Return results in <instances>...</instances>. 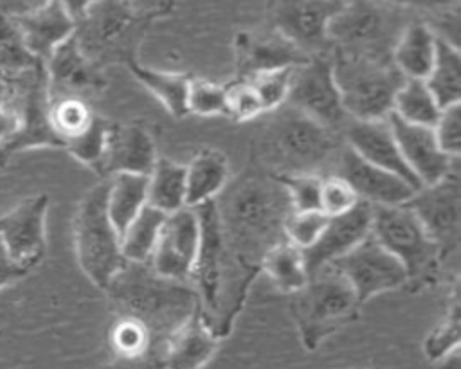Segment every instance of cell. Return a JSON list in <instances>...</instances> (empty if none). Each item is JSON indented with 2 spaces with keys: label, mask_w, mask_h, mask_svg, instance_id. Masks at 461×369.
<instances>
[{
  "label": "cell",
  "mask_w": 461,
  "mask_h": 369,
  "mask_svg": "<svg viewBox=\"0 0 461 369\" xmlns=\"http://www.w3.org/2000/svg\"><path fill=\"white\" fill-rule=\"evenodd\" d=\"M259 270L268 275L270 283L283 293H294L304 286L310 274L304 252L285 238L274 243L261 257Z\"/></svg>",
  "instance_id": "cell-31"
},
{
  "label": "cell",
  "mask_w": 461,
  "mask_h": 369,
  "mask_svg": "<svg viewBox=\"0 0 461 369\" xmlns=\"http://www.w3.org/2000/svg\"><path fill=\"white\" fill-rule=\"evenodd\" d=\"M106 191L108 180L101 178L79 200L72 221L77 265L101 290L126 263L121 250V234L108 216Z\"/></svg>",
  "instance_id": "cell-9"
},
{
  "label": "cell",
  "mask_w": 461,
  "mask_h": 369,
  "mask_svg": "<svg viewBox=\"0 0 461 369\" xmlns=\"http://www.w3.org/2000/svg\"><path fill=\"white\" fill-rule=\"evenodd\" d=\"M286 104L339 133L344 130L349 117L340 101L330 54L310 56L294 67Z\"/></svg>",
  "instance_id": "cell-13"
},
{
  "label": "cell",
  "mask_w": 461,
  "mask_h": 369,
  "mask_svg": "<svg viewBox=\"0 0 461 369\" xmlns=\"http://www.w3.org/2000/svg\"><path fill=\"white\" fill-rule=\"evenodd\" d=\"M108 180L106 209L108 216L121 234L126 225L144 209L148 203V175L117 173Z\"/></svg>",
  "instance_id": "cell-30"
},
{
  "label": "cell",
  "mask_w": 461,
  "mask_h": 369,
  "mask_svg": "<svg viewBox=\"0 0 461 369\" xmlns=\"http://www.w3.org/2000/svg\"><path fill=\"white\" fill-rule=\"evenodd\" d=\"M290 295L288 310L308 351H315L330 335L360 315L362 304L333 265L312 272L304 286Z\"/></svg>",
  "instance_id": "cell-5"
},
{
  "label": "cell",
  "mask_w": 461,
  "mask_h": 369,
  "mask_svg": "<svg viewBox=\"0 0 461 369\" xmlns=\"http://www.w3.org/2000/svg\"><path fill=\"white\" fill-rule=\"evenodd\" d=\"M292 72H294V67H286V68L261 72L249 79L254 85L256 92L259 94L265 113H268L286 103Z\"/></svg>",
  "instance_id": "cell-45"
},
{
  "label": "cell",
  "mask_w": 461,
  "mask_h": 369,
  "mask_svg": "<svg viewBox=\"0 0 461 369\" xmlns=\"http://www.w3.org/2000/svg\"><path fill=\"white\" fill-rule=\"evenodd\" d=\"M423 81L441 108L461 103V54L454 41L438 36L436 56Z\"/></svg>",
  "instance_id": "cell-29"
},
{
  "label": "cell",
  "mask_w": 461,
  "mask_h": 369,
  "mask_svg": "<svg viewBox=\"0 0 461 369\" xmlns=\"http://www.w3.org/2000/svg\"><path fill=\"white\" fill-rule=\"evenodd\" d=\"M31 272L18 265L11 254L7 252V248L4 247V243L0 241V292L7 286H13L14 283L22 281L23 277H27Z\"/></svg>",
  "instance_id": "cell-51"
},
{
  "label": "cell",
  "mask_w": 461,
  "mask_h": 369,
  "mask_svg": "<svg viewBox=\"0 0 461 369\" xmlns=\"http://www.w3.org/2000/svg\"><path fill=\"white\" fill-rule=\"evenodd\" d=\"M330 265L346 277L360 304L380 293L405 288L407 283L402 263L371 234Z\"/></svg>",
  "instance_id": "cell-15"
},
{
  "label": "cell",
  "mask_w": 461,
  "mask_h": 369,
  "mask_svg": "<svg viewBox=\"0 0 461 369\" xmlns=\"http://www.w3.org/2000/svg\"><path fill=\"white\" fill-rule=\"evenodd\" d=\"M148 205L169 214L185 207V166L157 157L148 175Z\"/></svg>",
  "instance_id": "cell-32"
},
{
  "label": "cell",
  "mask_w": 461,
  "mask_h": 369,
  "mask_svg": "<svg viewBox=\"0 0 461 369\" xmlns=\"http://www.w3.org/2000/svg\"><path fill=\"white\" fill-rule=\"evenodd\" d=\"M427 234L438 245L443 261L459 248L461 239V182L459 164L434 184L421 185L405 202Z\"/></svg>",
  "instance_id": "cell-12"
},
{
  "label": "cell",
  "mask_w": 461,
  "mask_h": 369,
  "mask_svg": "<svg viewBox=\"0 0 461 369\" xmlns=\"http://www.w3.org/2000/svg\"><path fill=\"white\" fill-rule=\"evenodd\" d=\"M227 90V117L238 122L254 121L265 115L263 103L254 85L249 79H234L225 85Z\"/></svg>",
  "instance_id": "cell-44"
},
{
  "label": "cell",
  "mask_w": 461,
  "mask_h": 369,
  "mask_svg": "<svg viewBox=\"0 0 461 369\" xmlns=\"http://www.w3.org/2000/svg\"><path fill=\"white\" fill-rule=\"evenodd\" d=\"M436 41L434 29L427 22L412 18L402 31L391 61L405 79H425L436 56Z\"/></svg>",
  "instance_id": "cell-27"
},
{
  "label": "cell",
  "mask_w": 461,
  "mask_h": 369,
  "mask_svg": "<svg viewBox=\"0 0 461 369\" xmlns=\"http://www.w3.org/2000/svg\"><path fill=\"white\" fill-rule=\"evenodd\" d=\"M441 110L423 79H405L394 95L391 113L405 122L432 128Z\"/></svg>",
  "instance_id": "cell-34"
},
{
  "label": "cell",
  "mask_w": 461,
  "mask_h": 369,
  "mask_svg": "<svg viewBox=\"0 0 461 369\" xmlns=\"http://www.w3.org/2000/svg\"><path fill=\"white\" fill-rule=\"evenodd\" d=\"M286 191L292 211H321L322 175L299 173L277 176Z\"/></svg>",
  "instance_id": "cell-43"
},
{
  "label": "cell",
  "mask_w": 461,
  "mask_h": 369,
  "mask_svg": "<svg viewBox=\"0 0 461 369\" xmlns=\"http://www.w3.org/2000/svg\"><path fill=\"white\" fill-rule=\"evenodd\" d=\"M124 5H128L131 11H135L137 14L148 18V20H155V18H162L173 13L176 0H121Z\"/></svg>",
  "instance_id": "cell-50"
},
{
  "label": "cell",
  "mask_w": 461,
  "mask_h": 369,
  "mask_svg": "<svg viewBox=\"0 0 461 369\" xmlns=\"http://www.w3.org/2000/svg\"><path fill=\"white\" fill-rule=\"evenodd\" d=\"M14 131V121L13 113L7 103V88H5V79L4 74L0 72V169L7 167L11 157L5 151V146Z\"/></svg>",
  "instance_id": "cell-48"
},
{
  "label": "cell",
  "mask_w": 461,
  "mask_h": 369,
  "mask_svg": "<svg viewBox=\"0 0 461 369\" xmlns=\"http://www.w3.org/2000/svg\"><path fill=\"white\" fill-rule=\"evenodd\" d=\"M164 218L166 212L146 203L144 209L126 225L121 232V250L126 261L148 263Z\"/></svg>",
  "instance_id": "cell-35"
},
{
  "label": "cell",
  "mask_w": 461,
  "mask_h": 369,
  "mask_svg": "<svg viewBox=\"0 0 461 369\" xmlns=\"http://www.w3.org/2000/svg\"><path fill=\"white\" fill-rule=\"evenodd\" d=\"M407 11H423V13H445L456 7V0H387Z\"/></svg>",
  "instance_id": "cell-52"
},
{
  "label": "cell",
  "mask_w": 461,
  "mask_h": 369,
  "mask_svg": "<svg viewBox=\"0 0 461 369\" xmlns=\"http://www.w3.org/2000/svg\"><path fill=\"white\" fill-rule=\"evenodd\" d=\"M108 126H110V121L97 113L94 117V121L90 122V126L83 133H79L77 137L65 142L63 149H67L68 155L74 157L79 164H83L97 173L101 158H103L104 144H106Z\"/></svg>",
  "instance_id": "cell-40"
},
{
  "label": "cell",
  "mask_w": 461,
  "mask_h": 369,
  "mask_svg": "<svg viewBox=\"0 0 461 369\" xmlns=\"http://www.w3.org/2000/svg\"><path fill=\"white\" fill-rule=\"evenodd\" d=\"M187 113L200 117H227V90L225 85L191 77L187 88Z\"/></svg>",
  "instance_id": "cell-41"
},
{
  "label": "cell",
  "mask_w": 461,
  "mask_h": 369,
  "mask_svg": "<svg viewBox=\"0 0 461 369\" xmlns=\"http://www.w3.org/2000/svg\"><path fill=\"white\" fill-rule=\"evenodd\" d=\"M229 180L230 169L225 155L212 148L202 149L185 166V207L214 200Z\"/></svg>",
  "instance_id": "cell-28"
},
{
  "label": "cell",
  "mask_w": 461,
  "mask_h": 369,
  "mask_svg": "<svg viewBox=\"0 0 461 369\" xmlns=\"http://www.w3.org/2000/svg\"><path fill=\"white\" fill-rule=\"evenodd\" d=\"M151 20L137 14L121 0H99L77 20L74 40L81 52L101 70L139 63L140 45Z\"/></svg>",
  "instance_id": "cell-6"
},
{
  "label": "cell",
  "mask_w": 461,
  "mask_h": 369,
  "mask_svg": "<svg viewBox=\"0 0 461 369\" xmlns=\"http://www.w3.org/2000/svg\"><path fill=\"white\" fill-rule=\"evenodd\" d=\"M459 349V279L454 277L450 295L447 299L445 315L427 333L423 353L430 362H439L448 353Z\"/></svg>",
  "instance_id": "cell-36"
},
{
  "label": "cell",
  "mask_w": 461,
  "mask_h": 369,
  "mask_svg": "<svg viewBox=\"0 0 461 369\" xmlns=\"http://www.w3.org/2000/svg\"><path fill=\"white\" fill-rule=\"evenodd\" d=\"M411 20L407 9L387 0H340L328 23L331 50L391 61L393 49Z\"/></svg>",
  "instance_id": "cell-7"
},
{
  "label": "cell",
  "mask_w": 461,
  "mask_h": 369,
  "mask_svg": "<svg viewBox=\"0 0 461 369\" xmlns=\"http://www.w3.org/2000/svg\"><path fill=\"white\" fill-rule=\"evenodd\" d=\"M41 63L29 52L16 22L0 11V72H18Z\"/></svg>",
  "instance_id": "cell-39"
},
{
  "label": "cell",
  "mask_w": 461,
  "mask_h": 369,
  "mask_svg": "<svg viewBox=\"0 0 461 369\" xmlns=\"http://www.w3.org/2000/svg\"><path fill=\"white\" fill-rule=\"evenodd\" d=\"M360 198L353 191V187L340 178L339 175H326L322 176V185H321V211L326 216H337L342 214L349 209H353Z\"/></svg>",
  "instance_id": "cell-46"
},
{
  "label": "cell",
  "mask_w": 461,
  "mask_h": 369,
  "mask_svg": "<svg viewBox=\"0 0 461 369\" xmlns=\"http://www.w3.org/2000/svg\"><path fill=\"white\" fill-rule=\"evenodd\" d=\"M371 220L373 205L364 200L342 214L330 216L317 241L303 250L308 274L333 263L366 239L371 234Z\"/></svg>",
  "instance_id": "cell-22"
},
{
  "label": "cell",
  "mask_w": 461,
  "mask_h": 369,
  "mask_svg": "<svg viewBox=\"0 0 461 369\" xmlns=\"http://www.w3.org/2000/svg\"><path fill=\"white\" fill-rule=\"evenodd\" d=\"M108 344L113 358H137L166 346L157 342L142 322L130 317L113 319L108 331Z\"/></svg>",
  "instance_id": "cell-37"
},
{
  "label": "cell",
  "mask_w": 461,
  "mask_h": 369,
  "mask_svg": "<svg viewBox=\"0 0 461 369\" xmlns=\"http://www.w3.org/2000/svg\"><path fill=\"white\" fill-rule=\"evenodd\" d=\"M7 88V103L14 121V131L5 146L9 157L34 148H61L50 119V94L45 63L18 72H2Z\"/></svg>",
  "instance_id": "cell-11"
},
{
  "label": "cell",
  "mask_w": 461,
  "mask_h": 369,
  "mask_svg": "<svg viewBox=\"0 0 461 369\" xmlns=\"http://www.w3.org/2000/svg\"><path fill=\"white\" fill-rule=\"evenodd\" d=\"M20 29L25 47L43 63L52 50L74 34L76 20L67 13L59 0H50L43 7L13 18Z\"/></svg>",
  "instance_id": "cell-26"
},
{
  "label": "cell",
  "mask_w": 461,
  "mask_h": 369,
  "mask_svg": "<svg viewBox=\"0 0 461 369\" xmlns=\"http://www.w3.org/2000/svg\"><path fill=\"white\" fill-rule=\"evenodd\" d=\"M103 292L115 317L142 322L160 344H166L167 337L196 310L191 283L164 277L139 261H126Z\"/></svg>",
  "instance_id": "cell-3"
},
{
  "label": "cell",
  "mask_w": 461,
  "mask_h": 369,
  "mask_svg": "<svg viewBox=\"0 0 461 369\" xmlns=\"http://www.w3.org/2000/svg\"><path fill=\"white\" fill-rule=\"evenodd\" d=\"M200 247V223L193 207L166 214L148 265L160 275L187 281Z\"/></svg>",
  "instance_id": "cell-17"
},
{
  "label": "cell",
  "mask_w": 461,
  "mask_h": 369,
  "mask_svg": "<svg viewBox=\"0 0 461 369\" xmlns=\"http://www.w3.org/2000/svg\"><path fill=\"white\" fill-rule=\"evenodd\" d=\"M371 236L403 266L412 293L438 283L443 257L418 216L405 205H373Z\"/></svg>",
  "instance_id": "cell-8"
},
{
  "label": "cell",
  "mask_w": 461,
  "mask_h": 369,
  "mask_svg": "<svg viewBox=\"0 0 461 369\" xmlns=\"http://www.w3.org/2000/svg\"><path fill=\"white\" fill-rule=\"evenodd\" d=\"M49 196L31 194L0 216V241L11 257L32 272L47 256Z\"/></svg>",
  "instance_id": "cell-16"
},
{
  "label": "cell",
  "mask_w": 461,
  "mask_h": 369,
  "mask_svg": "<svg viewBox=\"0 0 461 369\" xmlns=\"http://www.w3.org/2000/svg\"><path fill=\"white\" fill-rule=\"evenodd\" d=\"M268 113L270 119L263 124L256 144L259 167L276 176L299 173L326 176L324 171L333 169L344 146L339 131L286 103Z\"/></svg>",
  "instance_id": "cell-4"
},
{
  "label": "cell",
  "mask_w": 461,
  "mask_h": 369,
  "mask_svg": "<svg viewBox=\"0 0 461 369\" xmlns=\"http://www.w3.org/2000/svg\"><path fill=\"white\" fill-rule=\"evenodd\" d=\"M128 70H131L133 77L148 88L157 101L176 119H182L187 115V88H189V76L180 72H167V70H157L140 63L131 65Z\"/></svg>",
  "instance_id": "cell-33"
},
{
  "label": "cell",
  "mask_w": 461,
  "mask_h": 369,
  "mask_svg": "<svg viewBox=\"0 0 461 369\" xmlns=\"http://www.w3.org/2000/svg\"><path fill=\"white\" fill-rule=\"evenodd\" d=\"M97 113L88 101L79 97H50L49 119L61 148L67 140L83 133Z\"/></svg>",
  "instance_id": "cell-38"
},
{
  "label": "cell",
  "mask_w": 461,
  "mask_h": 369,
  "mask_svg": "<svg viewBox=\"0 0 461 369\" xmlns=\"http://www.w3.org/2000/svg\"><path fill=\"white\" fill-rule=\"evenodd\" d=\"M45 72L50 97H79L90 103L108 85L104 70L81 52L74 36L52 50L45 61Z\"/></svg>",
  "instance_id": "cell-18"
},
{
  "label": "cell",
  "mask_w": 461,
  "mask_h": 369,
  "mask_svg": "<svg viewBox=\"0 0 461 369\" xmlns=\"http://www.w3.org/2000/svg\"><path fill=\"white\" fill-rule=\"evenodd\" d=\"M155 160V142L142 126L110 122L97 175L101 178H110L117 173L149 175Z\"/></svg>",
  "instance_id": "cell-24"
},
{
  "label": "cell",
  "mask_w": 461,
  "mask_h": 369,
  "mask_svg": "<svg viewBox=\"0 0 461 369\" xmlns=\"http://www.w3.org/2000/svg\"><path fill=\"white\" fill-rule=\"evenodd\" d=\"M236 79H250L261 72L297 67L310 56L270 27L261 32L241 31L234 38Z\"/></svg>",
  "instance_id": "cell-20"
},
{
  "label": "cell",
  "mask_w": 461,
  "mask_h": 369,
  "mask_svg": "<svg viewBox=\"0 0 461 369\" xmlns=\"http://www.w3.org/2000/svg\"><path fill=\"white\" fill-rule=\"evenodd\" d=\"M103 369H166L164 347H157L137 358H113Z\"/></svg>",
  "instance_id": "cell-49"
},
{
  "label": "cell",
  "mask_w": 461,
  "mask_h": 369,
  "mask_svg": "<svg viewBox=\"0 0 461 369\" xmlns=\"http://www.w3.org/2000/svg\"><path fill=\"white\" fill-rule=\"evenodd\" d=\"M95 2H99V0H59V4L67 9V13L74 18V20H77L90 5H94Z\"/></svg>",
  "instance_id": "cell-54"
},
{
  "label": "cell",
  "mask_w": 461,
  "mask_h": 369,
  "mask_svg": "<svg viewBox=\"0 0 461 369\" xmlns=\"http://www.w3.org/2000/svg\"><path fill=\"white\" fill-rule=\"evenodd\" d=\"M220 347L198 308L167 337L164 346L166 369H203Z\"/></svg>",
  "instance_id": "cell-25"
},
{
  "label": "cell",
  "mask_w": 461,
  "mask_h": 369,
  "mask_svg": "<svg viewBox=\"0 0 461 369\" xmlns=\"http://www.w3.org/2000/svg\"><path fill=\"white\" fill-rule=\"evenodd\" d=\"M340 135L344 144L349 146L364 160L398 175L414 189L421 187L420 180L412 175L400 153L387 117L376 121L349 119Z\"/></svg>",
  "instance_id": "cell-23"
},
{
  "label": "cell",
  "mask_w": 461,
  "mask_h": 369,
  "mask_svg": "<svg viewBox=\"0 0 461 369\" xmlns=\"http://www.w3.org/2000/svg\"><path fill=\"white\" fill-rule=\"evenodd\" d=\"M212 202L229 247L259 270L263 254L285 238L283 221L292 211L281 180L250 166L230 178Z\"/></svg>",
  "instance_id": "cell-1"
},
{
  "label": "cell",
  "mask_w": 461,
  "mask_h": 369,
  "mask_svg": "<svg viewBox=\"0 0 461 369\" xmlns=\"http://www.w3.org/2000/svg\"><path fill=\"white\" fill-rule=\"evenodd\" d=\"M340 0H267V22L306 56L330 54L328 23Z\"/></svg>",
  "instance_id": "cell-14"
},
{
  "label": "cell",
  "mask_w": 461,
  "mask_h": 369,
  "mask_svg": "<svg viewBox=\"0 0 461 369\" xmlns=\"http://www.w3.org/2000/svg\"><path fill=\"white\" fill-rule=\"evenodd\" d=\"M333 77L349 119L376 121L393 112V101L405 81L393 61L330 52Z\"/></svg>",
  "instance_id": "cell-10"
},
{
  "label": "cell",
  "mask_w": 461,
  "mask_h": 369,
  "mask_svg": "<svg viewBox=\"0 0 461 369\" xmlns=\"http://www.w3.org/2000/svg\"><path fill=\"white\" fill-rule=\"evenodd\" d=\"M328 218L322 211H290L283 221V236L292 245L306 250L317 241Z\"/></svg>",
  "instance_id": "cell-42"
},
{
  "label": "cell",
  "mask_w": 461,
  "mask_h": 369,
  "mask_svg": "<svg viewBox=\"0 0 461 369\" xmlns=\"http://www.w3.org/2000/svg\"><path fill=\"white\" fill-rule=\"evenodd\" d=\"M387 121L405 164L421 185L434 184L457 164L459 158L448 157L439 148L430 126L405 122L394 113H389Z\"/></svg>",
  "instance_id": "cell-21"
},
{
  "label": "cell",
  "mask_w": 461,
  "mask_h": 369,
  "mask_svg": "<svg viewBox=\"0 0 461 369\" xmlns=\"http://www.w3.org/2000/svg\"><path fill=\"white\" fill-rule=\"evenodd\" d=\"M331 173L344 178L357 196L371 205H402L409 202L416 191L409 182L364 160L346 144L342 146Z\"/></svg>",
  "instance_id": "cell-19"
},
{
  "label": "cell",
  "mask_w": 461,
  "mask_h": 369,
  "mask_svg": "<svg viewBox=\"0 0 461 369\" xmlns=\"http://www.w3.org/2000/svg\"><path fill=\"white\" fill-rule=\"evenodd\" d=\"M439 148L452 158L461 153V106L452 104L441 110L436 124L432 126Z\"/></svg>",
  "instance_id": "cell-47"
},
{
  "label": "cell",
  "mask_w": 461,
  "mask_h": 369,
  "mask_svg": "<svg viewBox=\"0 0 461 369\" xmlns=\"http://www.w3.org/2000/svg\"><path fill=\"white\" fill-rule=\"evenodd\" d=\"M193 209L200 223V247L189 283L196 293L200 317L221 340L232 331L259 270L229 247L212 200Z\"/></svg>",
  "instance_id": "cell-2"
},
{
  "label": "cell",
  "mask_w": 461,
  "mask_h": 369,
  "mask_svg": "<svg viewBox=\"0 0 461 369\" xmlns=\"http://www.w3.org/2000/svg\"><path fill=\"white\" fill-rule=\"evenodd\" d=\"M49 2L50 0H0V11L11 18H16L32 13Z\"/></svg>",
  "instance_id": "cell-53"
},
{
  "label": "cell",
  "mask_w": 461,
  "mask_h": 369,
  "mask_svg": "<svg viewBox=\"0 0 461 369\" xmlns=\"http://www.w3.org/2000/svg\"><path fill=\"white\" fill-rule=\"evenodd\" d=\"M436 364H438V369H459V349L448 353Z\"/></svg>",
  "instance_id": "cell-55"
}]
</instances>
